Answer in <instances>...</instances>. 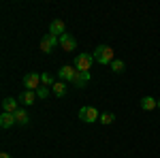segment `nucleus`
Masks as SVG:
<instances>
[{"label": "nucleus", "instance_id": "f257e3e1", "mask_svg": "<svg viewBox=\"0 0 160 158\" xmlns=\"http://www.w3.org/2000/svg\"><path fill=\"white\" fill-rule=\"evenodd\" d=\"M92 56H94V60H98V64H111V62L115 60V51L109 45H98Z\"/></svg>", "mask_w": 160, "mask_h": 158}, {"label": "nucleus", "instance_id": "f03ea898", "mask_svg": "<svg viewBox=\"0 0 160 158\" xmlns=\"http://www.w3.org/2000/svg\"><path fill=\"white\" fill-rule=\"evenodd\" d=\"M79 120H83L86 124H92V122H98L100 115H98V109L92 107V105H86L79 109Z\"/></svg>", "mask_w": 160, "mask_h": 158}, {"label": "nucleus", "instance_id": "7ed1b4c3", "mask_svg": "<svg viewBox=\"0 0 160 158\" xmlns=\"http://www.w3.org/2000/svg\"><path fill=\"white\" fill-rule=\"evenodd\" d=\"M92 62H94V56H92V54H79V56L75 58V69L81 71V73H90Z\"/></svg>", "mask_w": 160, "mask_h": 158}, {"label": "nucleus", "instance_id": "20e7f679", "mask_svg": "<svg viewBox=\"0 0 160 158\" xmlns=\"http://www.w3.org/2000/svg\"><path fill=\"white\" fill-rule=\"evenodd\" d=\"M56 45H60V38L53 37V34H45V37L41 38V51L43 54H51V49L56 47Z\"/></svg>", "mask_w": 160, "mask_h": 158}, {"label": "nucleus", "instance_id": "39448f33", "mask_svg": "<svg viewBox=\"0 0 160 158\" xmlns=\"http://www.w3.org/2000/svg\"><path fill=\"white\" fill-rule=\"evenodd\" d=\"M24 85H26V90L37 92L38 88H41V75H38V73H28V75H24Z\"/></svg>", "mask_w": 160, "mask_h": 158}, {"label": "nucleus", "instance_id": "423d86ee", "mask_svg": "<svg viewBox=\"0 0 160 158\" xmlns=\"http://www.w3.org/2000/svg\"><path fill=\"white\" fill-rule=\"evenodd\" d=\"M60 47L64 51H75L77 49V38L73 34H62L60 37Z\"/></svg>", "mask_w": 160, "mask_h": 158}, {"label": "nucleus", "instance_id": "0eeeda50", "mask_svg": "<svg viewBox=\"0 0 160 158\" xmlns=\"http://www.w3.org/2000/svg\"><path fill=\"white\" fill-rule=\"evenodd\" d=\"M75 75H77V69H75V66H66V64L58 71V77H60L62 81H73Z\"/></svg>", "mask_w": 160, "mask_h": 158}, {"label": "nucleus", "instance_id": "6e6552de", "mask_svg": "<svg viewBox=\"0 0 160 158\" xmlns=\"http://www.w3.org/2000/svg\"><path fill=\"white\" fill-rule=\"evenodd\" d=\"M49 34H53V37H58V38L62 34H66V28H64V22L62 19H53L49 24Z\"/></svg>", "mask_w": 160, "mask_h": 158}, {"label": "nucleus", "instance_id": "1a4fd4ad", "mask_svg": "<svg viewBox=\"0 0 160 158\" xmlns=\"http://www.w3.org/2000/svg\"><path fill=\"white\" fill-rule=\"evenodd\" d=\"M37 92H32V90H24L22 94H19V103L26 105V107H30V105H34V100H37Z\"/></svg>", "mask_w": 160, "mask_h": 158}, {"label": "nucleus", "instance_id": "9d476101", "mask_svg": "<svg viewBox=\"0 0 160 158\" xmlns=\"http://www.w3.org/2000/svg\"><path fill=\"white\" fill-rule=\"evenodd\" d=\"M88 81H90V73H81V71H77V75H75V79L71 81V84H73L75 88H86Z\"/></svg>", "mask_w": 160, "mask_h": 158}, {"label": "nucleus", "instance_id": "9b49d317", "mask_svg": "<svg viewBox=\"0 0 160 158\" xmlns=\"http://www.w3.org/2000/svg\"><path fill=\"white\" fill-rule=\"evenodd\" d=\"M19 109V105H17V100H15V98H4V100H2V111H4V113H15V111Z\"/></svg>", "mask_w": 160, "mask_h": 158}, {"label": "nucleus", "instance_id": "f8f14e48", "mask_svg": "<svg viewBox=\"0 0 160 158\" xmlns=\"http://www.w3.org/2000/svg\"><path fill=\"white\" fill-rule=\"evenodd\" d=\"M13 115H15V122H17L19 126H26V124L30 122V115H28V111H26L24 107H19V109L15 111Z\"/></svg>", "mask_w": 160, "mask_h": 158}, {"label": "nucleus", "instance_id": "ddd939ff", "mask_svg": "<svg viewBox=\"0 0 160 158\" xmlns=\"http://www.w3.org/2000/svg\"><path fill=\"white\" fill-rule=\"evenodd\" d=\"M13 124H17V122H15V115L2 111V115H0V126H2V128H11Z\"/></svg>", "mask_w": 160, "mask_h": 158}, {"label": "nucleus", "instance_id": "4468645a", "mask_svg": "<svg viewBox=\"0 0 160 158\" xmlns=\"http://www.w3.org/2000/svg\"><path fill=\"white\" fill-rule=\"evenodd\" d=\"M139 105H141V109H145V111H152L154 107H158V100H154L152 96H143V98H141V103H139Z\"/></svg>", "mask_w": 160, "mask_h": 158}, {"label": "nucleus", "instance_id": "2eb2a0df", "mask_svg": "<svg viewBox=\"0 0 160 158\" xmlns=\"http://www.w3.org/2000/svg\"><path fill=\"white\" fill-rule=\"evenodd\" d=\"M51 92L56 94V96H66V85H64V81H56V84L51 85Z\"/></svg>", "mask_w": 160, "mask_h": 158}, {"label": "nucleus", "instance_id": "dca6fc26", "mask_svg": "<svg viewBox=\"0 0 160 158\" xmlns=\"http://www.w3.org/2000/svg\"><path fill=\"white\" fill-rule=\"evenodd\" d=\"M109 66H111V71H113V73H124V69H126V64H124L122 60H113Z\"/></svg>", "mask_w": 160, "mask_h": 158}, {"label": "nucleus", "instance_id": "f3484780", "mask_svg": "<svg viewBox=\"0 0 160 158\" xmlns=\"http://www.w3.org/2000/svg\"><path fill=\"white\" fill-rule=\"evenodd\" d=\"M56 81H53V77H51L49 73H43L41 75V85H45V88H49V85H53Z\"/></svg>", "mask_w": 160, "mask_h": 158}, {"label": "nucleus", "instance_id": "a211bd4d", "mask_svg": "<svg viewBox=\"0 0 160 158\" xmlns=\"http://www.w3.org/2000/svg\"><path fill=\"white\" fill-rule=\"evenodd\" d=\"M115 120V115H113V113H102V115H100V124H111V122Z\"/></svg>", "mask_w": 160, "mask_h": 158}, {"label": "nucleus", "instance_id": "6ab92c4d", "mask_svg": "<svg viewBox=\"0 0 160 158\" xmlns=\"http://www.w3.org/2000/svg\"><path fill=\"white\" fill-rule=\"evenodd\" d=\"M47 94H49V88H45V85H41L37 90V96L38 98H47Z\"/></svg>", "mask_w": 160, "mask_h": 158}, {"label": "nucleus", "instance_id": "aec40b11", "mask_svg": "<svg viewBox=\"0 0 160 158\" xmlns=\"http://www.w3.org/2000/svg\"><path fill=\"white\" fill-rule=\"evenodd\" d=\"M0 158H11V154H7V152H2V154H0Z\"/></svg>", "mask_w": 160, "mask_h": 158}, {"label": "nucleus", "instance_id": "412c9836", "mask_svg": "<svg viewBox=\"0 0 160 158\" xmlns=\"http://www.w3.org/2000/svg\"><path fill=\"white\" fill-rule=\"evenodd\" d=\"M158 109H160V100H158Z\"/></svg>", "mask_w": 160, "mask_h": 158}]
</instances>
